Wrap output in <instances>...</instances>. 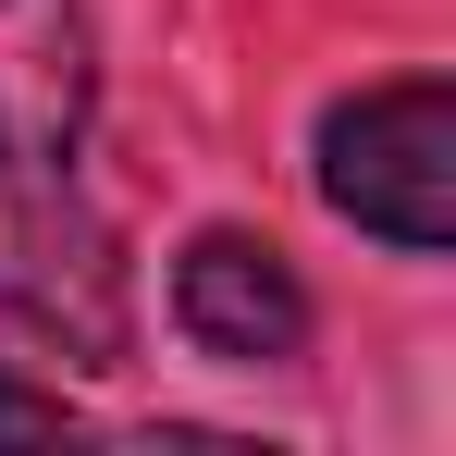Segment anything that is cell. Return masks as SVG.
Here are the masks:
<instances>
[{"label": "cell", "instance_id": "7a4b0ae2", "mask_svg": "<svg viewBox=\"0 0 456 456\" xmlns=\"http://www.w3.org/2000/svg\"><path fill=\"white\" fill-rule=\"evenodd\" d=\"M321 198L395 259H444L456 247V86L395 75L321 111Z\"/></svg>", "mask_w": 456, "mask_h": 456}, {"label": "cell", "instance_id": "6da1fadb", "mask_svg": "<svg viewBox=\"0 0 456 456\" xmlns=\"http://www.w3.org/2000/svg\"><path fill=\"white\" fill-rule=\"evenodd\" d=\"M99 50L75 0H0V321L124 358V247L86 198Z\"/></svg>", "mask_w": 456, "mask_h": 456}, {"label": "cell", "instance_id": "277c9868", "mask_svg": "<svg viewBox=\"0 0 456 456\" xmlns=\"http://www.w3.org/2000/svg\"><path fill=\"white\" fill-rule=\"evenodd\" d=\"M0 432H75V407H62V395H25V382H0Z\"/></svg>", "mask_w": 456, "mask_h": 456}, {"label": "cell", "instance_id": "3957f363", "mask_svg": "<svg viewBox=\"0 0 456 456\" xmlns=\"http://www.w3.org/2000/svg\"><path fill=\"white\" fill-rule=\"evenodd\" d=\"M173 333L223 370H297L308 358V284L272 234L210 223L185 259H173Z\"/></svg>", "mask_w": 456, "mask_h": 456}]
</instances>
